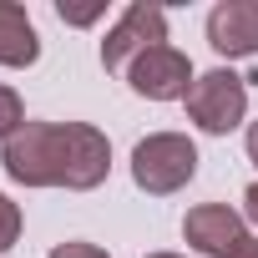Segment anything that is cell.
<instances>
[{"label":"cell","mask_w":258,"mask_h":258,"mask_svg":"<svg viewBox=\"0 0 258 258\" xmlns=\"http://www.w3.org/2000/svg\"><path fill=\"white\" fill-rule=\"evenodd\" d=\"M238 258H258V238H248V243L238 248Z\"/></svg>","instance_id":"obj_16"},{"label":"cell","mask_w":258,"mask_h":258,"mask_svg":"<svg viewBox=\"0 0 258 258\" xmlns=\"http://www.w3.org/2000/svg\"><path fill=\"white\" fill-rule=\"evenodd\" d=\"M243 218H248V223H258V182L243 192Z\"/></svg>","instance_id":"obj_14"},{"label":"cell","mask_w":258,"mask_h":258,"mask_svg":"<svg viewBox=\"0 0 258 258\" xmlns=\"http://www.w3.org/2000/svg\"><path fill=\"white\" fill-rule=\"evenodd\" d=\"M198 177V142L187 132H152L132 147V182L147 198H172Z\"/></svg>","instance_id":"obj_1"},{"label":"cell","mask_w":258,"mask_h":258,"mask_svg":"<svg viewBox=\"0 0 258 258\" xmlns=\"http://www.w3.org/2000/svg\"><path fill=\"white\" fill-rule=\"evenodd\" d=\"M198 76H192V61L177 51V46H152V51H142L132 66H126V86H132L137 96H147V101H187V86H192Z\"/></svg>","instance_id":"obj_6"},{"label":"cell","mask_w":258,"mask_h":258,"mask_svg":"<svg viewBox=\"0 0 258 258\" xmlns=\"http://www.w3.org/2000/svg\"><path fill=\"white\" fill-rule=\"evenodd\" d=\"M162 41H167V11L147 6V0H132V6L116 16V26L106 31V41H101V66L126 76V66H132L142 51L162 46Z\"/></svg>","instance_id":"obj_4"},{"label":"cell","mask_w":258,"mask_h":258,"mask_svg":"<svg viewBox=\"0 0 258 258\" xmlns=\"http://www.w3.org/2000/svg\"><path fill=\"white\" fill-rule=\"evenodd\" d=\"M61 137H66L61 187H71V192L101 187L106 172H111V142H106V132H96L91 121H61Z\"/></svg>","instance_id":"obj_5"},{"label":"cell","mask_w":258,"mask_h":258,"mask_svg":"<svg viewBox=\"0 0 258 258\" xmlns=\"http://www.w3.org/2000/svg\"><path fill=\"white\" fill-rule=\"evenodd\" d=\"M248 218L228 203H198L182 218V238L203 253V258H238V248L248 243Z\"/></svg>","instance_id":"obj_7"},{"label":"cell","mask_w":258,"mask_h":258,"mask_svg":"<svg viewBox=\"0 0 258 258\" xmlns=\"http://www.w3.org/2000/svg\"><path fill=\"white\" fill-rule=\"evenodd\" d=\"M41 61V36L26 16V6L16 0H0V66H36Z\"/></svg>","instance_id":"obj_9"},{"label":"cell","mask_w":258,"mask_h":258,"mask_svg":"<svg viewBox=\"0 0 258 258\" xmlns=\"http://www.w3.org/2000/svg\"><path fill=\"white\" fill-rule=\"evenodd\" d=\"M21 126H26V101H21V91H16V86L0 81V142H11Z\"/></svg>","instance_id":"obj_10"},{"label":"cell","mask_w":258,"mask_h":258,"mask_svg":"<svg viewBox=\"0 0 258 258\" xmlns=\"http://www.w3.org/2000/svg\"><path fill=\"white\" fill-rule=\"evenodd\" d=\"M248 116V76L213 66L187 86V121L208 137H228L233 126Z\"/></svg>","instance_id":"obj_3"},{"label":"cell","mask_w":258,"mask_h":258,"mask_svg":"<svg viewBox=\"0 0 258 258\" xmlns=\"http://www.w3.org/2000/svg\"><path fill=\"white\" fill-rule=\"evenodd\" d=\"M147 258H187V253H147Z\"/></svg>","instance_id":"obj_17"},{"label":"cell","mask_w":258,"mask_h":258,"mask_svg":"<svg viewBox=\"0 0 258 258\" xmlns=\"http://www.w3.org/2000/svg\"><path fill=\"white\" fill-rule=\"evenodd\" d=\"M243 142H248V162L258 167V121H248V137H243Z\"/></svg>","instance_id":"obj_15"},{"label":"cell","mask_w":258,"mask_h":258,"mask_svg":"<svg viewBox=\"0 0 258 258\" xmlns=\"http://www.w3.org/2000/svg\"><path fill=\"white\" fill-rule=\"evenodd\" d=\"M16 243H21V208H16L6 192H0V253L16 248Z\"/></svg>","instance_id":"obj_11"},{"label":"cell","mask_w":258,"mask_h":258,"mask_svg":"<svg viewBox=\"0 0 258 258\" xmlns=\"http://www.w3.org/2000/svg\"><path fill=\"white\" fill-rule=\"evenodd\" d=\"M101 11H106V6H66V0L56 6V16H61L66 26H91V21H96Z\"/></svg>","instance_id":"obj_13"},{"label":"cell","mask_w":258,"mask_h":258,"mask_svg":"<svg viewBox=\"0 0 258 258\" xmlns=\"http://www.w3.org/2000/svg\"><path fill=\"white\" fill-rule=\"evenodd\" d=\"M61 152H66L61 121H26L6 142L0 167H6V177L21 182V187H61Z\"/></svg>","instance_id":"obj_2"},{"label":"cell","mask_w":258,"mask_h":258,"mask_svg":"<svg viewBox=\"0 0 258 258\" xmlns=\"http://www.w3.org/2000/svg\"><path fill=\"white\" fill-rule=\"evenodd\" d=\"M46 258H111L106 248H96V243H81V238H71V243H56Z\"/></svg>","instance_id":"obj_12"},{"label":"cell","mask_w":258,"mask_h":258,"mask_svg":"<svg viewBox=\"0 0 258 258\" xmlns=\"http://www.w3.org/2000/svg\"><path fill=\"white\" fill-rule=\"evenodd\" d=\"M208 46L228 61L258 56V0H218L208 11Z\"/></svg>","instance_id":"obj_8"}]
</instances>
